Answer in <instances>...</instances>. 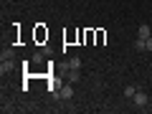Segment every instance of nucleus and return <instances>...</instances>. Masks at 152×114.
<instances>
[{"instance_id":"f257e3e1","label":"nucleus","mask_w":152,"mask_h":114,"mask_svg":"<svg viewBox=\"0 0 152 114\" xmlns=\"http://www.w3.org/2000/svg\"><path fill=\"white\" fill-rule=\"evenodd\" d=\"M74 96V89H71V81L64 84V86L58 89V91H53V99H71Z\"/></svg>"},{"instance_id":"f03ea898","label":"nucleus","mask_w":152,"mask_h":114,"mask_svg":"<svg viewBox=\"0 0 152 114\" xmlns=\"http://www.w3.org/2000/svg\"><path fill=\"white\" fill-rule=\"evenodd\" d=\"M132 99H134V104H137V107H147V104H150L147 94H145V91H140V89H137V94H134Z\"/></svg>"},{"instance_id":"7ed1b4c3","label":"nucleus","mask_w":152,"mask_h":114,"mask_svg":"<svg viewBox=\"0 0 152 114\" xmlns=\"http://www.w3.org/2000/svg\"><path fill=\"white\" fill-rule=\"evenodd\" d=\"M3 64H0V74H10L13 69H15V64H13V58H0Z\"/></svg>"},{"instance_id":"20e7f679","label":"nucleus","mask_w":152,"mask_h":114,"mask_svg":"<svg viewBox=\"0 0 152 114\" xmlns=\"http://www.w3.org/2000/svg\"><path fill=\"white\" fill-rule=\"evenodd\" d=\"M150 36H152V31H150V26H147V23L137 28V38H150Z\"/></svg>"},{"instance_id":"39448f33","label":"nucleus","mask_w":152,"mask_h":114,"mask_svg":"<svg viewBox=\"0 0 152 114\" xmlns=\"http://www.w3.org/2000/svg\"><path fill=\"white\" fill-rule=\"evenodd\" d=\"M66 69H81V58H79V56H71V58H69V66H66Z\"/></svg>"},{"instance_id":"423d86ee","label":"nucleus","mask_w":152,"mask_h":114,"mask_svg":"<svg viewBox=\"0 0 152 114\" xmlns=\"http://www.w3.org/2000/svg\"><path fill=\"white\" fill-rule=\"evenodd\" d=\"M79 79H81V74H79V69H69V81H71V84H76Z\"/></svg>"},{"instance_id":"0eeeda50","label":"nucleus","mask_w":152,"mask_h":114,"mask_svg":"<svg viewBox=\"0 0 152 114\" xmlns=\"http://www.w3.org/2000/svg\"><path fill=\"white\" fill-rule=\"evenodd\" d=\"M134 48L137 51H147V38H137V41H134Z\"/></svg>"},{"instance_id":"6e6552de","label":"nucleus","mask_w":152,"mask_h":114,"mask_svg":"<svg viewBox=\"0 0 152 114\" xmlns=\"http://www.w3.org/2000/svg\"><path fill=\"white\" fill-rule=\"evenodd\" d=\"M134 94H137V86H124V96L127 99H132Z\"/></svg>"},{"instance_id":"1a4fd4ad","label":"nucleus","mask_w":152,"mask_h":114,"mask_svg":"<svg viewBox=\"0 0 152 114\" xmlns=\"http://www.w3.org/2000/svg\"><path fill=\"white\" fill-rule=\"evenodd\" d=\"M13 56H15V53H13V48H3V53H0V58H13Z\"/></svg>"},{"instance_id":"9d476101","label":"nucleus","mask_w":152,"mask_h":114,"mask_svg":"<svg viewBox=\"0 0 152 114\" xmlns=\"http://www.w3.org/2000/svg\"><path fill=\"white\" fill-rule=\"evenodd\" d=\"M43 58H46V51H38V53L33 56V61H36V64H41V61H43Z\"/></svg>"},{"instance_id":"9b49d317","label":"nucleus","mask_w":152,"mask_h":114,"mask_svg":"<svg viewBox=\"0 0 152 114\" xmlns=\"http://www.w3.org/2000/svg\"><path fill=\"white\" fill-rule=\"evenodd\" d=\"M147 51H152V36L147 38Z\"/></svg>"}]
</instances>
